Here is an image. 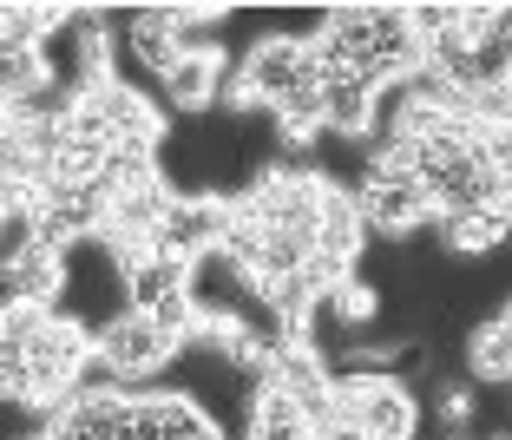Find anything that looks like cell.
Segmentation results:
<instances>
[{
	"label": "cell",
	"instance_id": "cell-1",
	"mask_svg": "<svg viewBox=\"0 0 512 440\" xmlns=\"http://www.w3.org/2000/svg\"><path fill=\"white\" fill-rule=\"evenodd\" d=\"M316 53L335 60V66L368 73L381 92L407 86V79L427 66V40L414 33L407 7H375V0H362V7H322Z\"/></svg>",
	"mask_w": 512,
	"mask_h": 440
},
{
	"label": "cell",
	"instance_id": "cell-2",
	"mask_svg": "<svg viewBox=\"0 0 512 440\" xmlns=\"http://www.w3.org/2000/svg\"><path fill=\"white\" fill-rule=\"evenodd\" d=\"M316 79H322L316 40H302V33H270V40H256L250 53H243V66H237V79H230L224 99L276 112L283 99H296V92L316 86Z\"/></svg>",
	"mask_w": 512,
	"mask_h": 440
},
{
	"label": "cell",
	"instance_id": "cell-3",
	"mask_svg": "<svg viewBox=\"0 0 512 440\" xmlns=\"http://www.w3.org/2000/svg\"><path fill=\"white\" fill-rule=\"evenodd\" d=\"M355 191H362V211H368V230H375V237H407V230L440 224L427 184L414 178V165H407L401 152H375V165L362 171Z\"/></svg>",
	"mask_w": 512,
	"mask_h": 440
},
{
	"label": "cell",
	"instance_id": "cell-4",
	"mask_svg": "<svg viewBox=\"0 0 512 440\" xmlns=\"http://www.w3.org/2000/svg\"><path fill=\"white\" fill-rule=\"evenodd\" d=\"M178 335H165L151 316H138V309H125V316H112V322H99L92 329V355L112 368V375L125 381V388H138V381H151V375H165L171 362H178Z\"/></svg>",
	"mask_w": 512,
	"mask_h": 440
},
{
	"label": "cell",
	"instance_id": "cell-5",
	"mask_svg": "<svg viewBox=\"0 0 512 440\" xmlns=\"http://www.w3.org/2000/svg\"><path fill=\"white\" fill-rule=\"evenodd\" d=\"M335 414L355 421L368 440H414V395L394 375H362V368L335 375Z\"/></svg>",
	"mask_w": 512,
	"mask_h": 440
},
{
	"label": "cell",
	"instance_id": "cell-6",
	"mask_svg": "<svg viewBox=\"0 0 512 440\" xmlns=\"http://www.w3.org/2000/svg\"><path fill=\"white\" fill-rule=\"evenodd\" d=\"M66 296V250L27 243L14 257H0V316L7 309H53Z\"/></svg>",
	"mask_w": 512,
	"mask_h": 440
},
{
	"label": "cell",
	"instance_id": "cell-7",
	"mask_svg": "<svg viewBox=\"0 0 512 440\" xmlns=\"http://www.w3.org/2000/svg\"><path fill=\"white\" fill-rule=\"evenodd\" d=\"M230 79H237V73H230V53L217 40H204V46H191V53L158 79V86H165V99L178 112H211L217 99L230 92Z\"/></svg>",
	"mask_w": 512,
	"mask_h": 440
},
{
	"label": "cell",
	"instance_id": "cell-8",
	"mask_svg": "<svg viewBox=\"0 0 512 440\" xmlns=\"http://www.w3.org/2000/svg\"><path fill=\"white\" fill-rule=\"evenodd\" d=\"M132 440H224L204 401L191 395H132Z\"/></svg>",
	"mask_w": 512,
	"mask_h": 440
},
{
	"label": "cell",
	"instance_id": "cell-9",
	"mask_svg": "<svg viewBox=\"0 0 512 440\" xmlns=\"http://www.w3.org/2000/svg\"><path fill=\"white\" fill-rule=\"evenodd\" d=\"M119 20V40H125V53H138V66L145 73H158L165 79L171 66L184 60V33H178V14L171 7H125V14H112Z\"/></svg>",
	"mask_w": 512,
	"mask_h": 440
},
{
	"label": "cell",
	"instance_id": "cell-10",
	"mask_svg": "<svg viewBox=\"0 0 512 440\" xmlns=\"http://www.w3.org/2000/svg\"><path fill=\"white\" fill-rule=\"evenodd\" d=\"M191 270H197V263L171 257V250H151V257L138 263L132 276H125V309H138V316H158L165 303L191 296Z\"/></svg>",
	"mask_w": 512,
	"mask_h": 440
},
{
	"label": "cell",
	"instance_id": "cell-11",
	"mask_svg": "<svg viewBox=\"0 0 512 440\" xmlns=\"http://www.w3.org/2000/svg\"><path fill=\"white\" fill-rule=\"evenodd\" d=\"M243 440H316V421L302 414V401L276 381H256V408H250V434Z\"/></svg>",
	"mask_w": 512,
	"mask_h": 440
},
{
	"label": "cell",
	"instance_id": "cell-12",
	"mask_svg": "<svg viewBox=\"0 0 512 440\" xmlns=\"http://www.w3.org/2000/svg\"><path fill=\"white\" fill-rule=\"evenodd\" d=\"M467 368H473L480 381H512V322H506V316H493L486 329H473Z\"/></svg>",
	"mask_w": 512,
	"mask_h": 440
},
{
	"label": "cell",
	"instance_id": "cell-13",
	"mask_svg": "<svg viewBox=\"0 0 512 440\" xmlns=\"http://www.w3.org/2000/svg\"><path fill=\"white\" fill-rule=\"evenodd\" d=\"M322 309H329L335 322H355V329H362V322H375V316H381V296H375L368 283H342Z\"/></svg>",
	"mask_w": 512,
	"mask_h": 440
},
{
	"label": "cell",
	"instance_id": "cell-14",
	"mask_svg": "<svg viewBox=\"0 0 512 440\" xmlns=\"http://www.w3.org/2000/svg\"><path fill=\"white\" fill-rule=\"evenodd\" d=\"M434 414H440L447 427H467V421H473V388H453V381H440V388H434Z\"/></svg>",
	"mask_w": 512,
	"mask_h": 440
}]
</instances>
